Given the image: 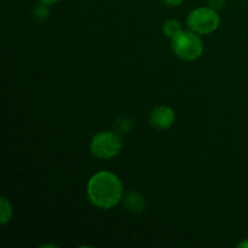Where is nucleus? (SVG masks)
<instances>
[{
  "label": "nucleus",
  "mask_w": 248,
  "mask_h": 248,
  "mask_svg": "<svg viewBox=\"0 0 248 248\" xmlns=\"http://www.w3.org/2000/svg\"><path fill=\"white\" fill-rule=\"evenodd\" d=\"M162 1H164V4L167 5V6L177 7V6H179V5L183 4L184 0H162Z\"/></svg>",
  "instance_id": "11"
},
{
  "label": "nucleus",
  "mask_w": 248,
  "mask_h": 248,
  "mask_svg": "<svg viewBox=\"0 0 248 248\" xmlns=\"http://www.w3.org/2000/svg\"><path fill=\"white\" fill-rule=\"evenodd\" d=\"M87 199L101 210H111L123 201L124 186L115 173L110 171H99L87 182Z\"/></svg>",
  "instance_id": "1"
},
{
  "label": "nucleus",
  "mask_w": 248,
  "mask_h": 248,
  "mask_svg": "<svg viewBox=\"0 0 248 248\" xmlns=\"http://www.w3.org/2000/svg\"><path fill=\"white\" fill-rule=\"evenodd\" d=\"M188 29L199 35H210L220 26V16L218 10L211 6H199L191 10L186 17Z\"/></svg>",
  "instance_id": "3"
},
{
  "label": "nucleus",
  "mask_w": 248,
  "mask_h": 248,
  "mask_svg": "<svg viewBox=\"0 0 248 248\" xmlns=\"http://www.w3.org/2000/svg\"><path fill=\"white\" fill-rule=\"evenodd\" d=\"M176 121V113L169 106H157L149 115V123L159 131H166L173 126Z\"/></svg>",
  "instance_id": "5"
},
{
  "label": "nucleus",
  "mask_w": 248,
  "mask_h": 248,
  "mask_svg": "<svg viewBox=\"0 0 248 248\" xmlns=\"http://www.w3.org/2000/svg\"><path fill=\"white\" fill-rule=\"evenodd\" d=\"M171 47L174 55L186 62L198 61L205 50L201 35L190 29H183L181 33L172 38Z\"/></svg>",
  "instance_id": "2"
},
{
  "label": "nucleus",
  "mask_w": 248,
  "mask_h": 248,
  "mask_svg": "<svg viewBox=\"0 0 248 248\" xmlns=\"http://www.w3.org/2000/svg\"><path fill=\"white\" fill-rule=\"evenodd\" d=\"M91 1H94V0H91Z\"/></svg>",
  "instance_id": "14"
},
{
  "label": "nucleus",
  "mask_w": 248,
  "mask_h": 248,
  "mask_svg": "<svg viewBox=\"0 0 248 248\" xmlns=\"http://www.w3.org/2000/svg\"><path fill=\"white\" fill-rule=\"evenodd\" d=\"M50 17V9H48V5L40 4L35 5L33 9V18L35 19L36 22H44Z\"/></svg>",
  "instance_id": "9"
},
{
  "label": "nucleus",
  "mask_w": 248,
  "mask_h": 248,
  "mask_svg": "<svg viewBox=\"0 0 248 248\" xmlns=\"http://www.w3.org/2000/svg\"><path fill=\"white\" fill-rule=\"evenodd\" d=\"M182 31H183L182 24L179 23L177 19H167L164 23V26H162V31H164L165 35L170 39L174 38V36H176L177 34L181 33Z\"/></svg>",
  "instance_id": "8"
},
{
  "label": "nucleus",
  "mask_w": 248,
  "mask_h": 248,
  "mask_svg": "<svg viewBox=\"0 0 248 248\" xmlns=\"http://www.w3.org/2000/svg\"><path fill=\"white\" fill-rule=\"evenodd\" d=\"M39 1L43 2V4H45V5H48V6H51V5L57 4V2L61 1V0H39Z\"/></svg>",
  "instance_id": "12"
},
{
  "label": "nucleus",
  "mask_w": 248,
  "mask_h": 248,
  "mask_svg": "<svg viewBox=\"0 0 248 248\" xmlns=\"http://www.w3.org/2000/svg\"><path fill=\"white\" fill-rule=\"evenodd\" d=\"M208 1V6L213 7L216 10H220L225 6V2L227 0H207Z\"/></svg>",
  "instance_id": "10"
},
{
  "label": "nucleus",
  "mask_w": 248,
  "mask_h": 248,
  "mask_svg": "<svg viewBox=\"0 0 248 248\" xmlns=\"http://www.w3.org/2000/svg\"><path fill=\"white\" fill-rule=\"evenodd\" d=\"M237 247H239V248H248V239L245 240V241L240 242V244L237 245Z\"/></svg>",
  "instance_id": "13"
},
{
  "label": "nucleus",
  "mask_w": 248,
  "mask_h": 248,
  "mask_svg": "<svg viewBox=\"0 0 248 248\" xmlns=\"http://www.w3.org/2000/svg\"><path fill=\"white\" fill-rule=\"evenodd\" d=\"M124 206L128 212L133 215H140L145 210V200L140 193L137 191H128L126 195H124L123 199Z\"/></svg>",
  "instance_id": "6"
},
{
  "label": "nucleus",
  "mask_w": 248,
  "mask_h": 248,
  "mask_svg": "<svg viewBox=\"0 0 248 248\" xmlns=\"http://www.w3.org/2000/svg\"><path fill=\"white\" fill-rule=\"evenodd\" d=\"M123 149V140L114 131H99L90 142V152L94 157L110 160L118 156Z\"/></svg>",
  "instance_id": "4"
},
{
  "label": "nucleus",
  "mask_w": 248,
  "mask_h": 248,
  "mask_svg": "<svg viewBox=\"0 0 248 248\" xmlns=\"http://www.w3.org/2000/svg\"><path fill=\"white\" fill-rule=\"evenodd\" d=\"M12 216H14V207H12L11 202L2 196L0 199V223L2 227L11 222Z\"/></svg>",
  "instance_id": "7"
}]
</instances>
